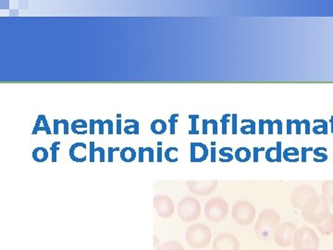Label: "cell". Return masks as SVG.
I'll return each instance as SVG.
<instances>
[{"instance_id":"cell-34","label":"cell","mask_w":333,"mask_h":250,"mask_svg":"<svg viewBox=\"0 0 333 250\" xmlns=\"http://www.w3.org/2000/svg\"><path fill=\"white\" fill-rule=\"evenodd\" d=\"M232 117V114H224L222 115V118L220 119L221 126H222V135L227 134V125L230 122V118Z\"/></svg>"},{"instance_id":"cell-27","label":"cell","mask_w":333,"mask_h":250,"mask_svg":"<svg viewBox=\"0 0 333 250\" xmlns=\"http://www.w3.org/2000/svg\"><path fill=\"white\" fill-rule=\"evenodd\" d=\"M155 250H185L184 245L177 241H170L155 247Z\"/></svg>"},{"instance_id":"cell-36","label":"cell","mask_w":333,"mask_h":250,"mask_svg":"<svg viewBox=\"0 0 333 250\" xmlns=\"http://www.w3.org/2000/svg\"><path fill=\"white\" fill-rule=\"evenodd\" d=\"M179 114H173L169 119V122L171 124V135H175V126L178 122Z\"/></svg>"},{"instance_id":"cell-19","label":"cell","mask_w":333,"mask_h":250,"mask_svg":"<svg viewBox=\"0 0 333 250\" xmlns=\"http://www.w3.org/2000/svg\"><path fill=\"white\" fill-rule=\"evenodd\" d=\"M72 131L75 135H86L88 124L84 119H75L72 121Z\"/></svg>"},{"instance_id":"cell-26","label":"cell","mask_w":333,"mask_h":250,"mask_svg":"<svg viewBox=\"0 0 333 250\" xmlns=\"http://www.w3.org/2000/svg\"><path fill=\"white\" fill-rule=\"evenodd\" d=\"M242 123H249L241 127V133L243 135H255L256 134V125L255 120L249 119H242Z\"/></svg>"},{"instance_id":"cell-59","label":"cell","mask_w":333,"mask_h":250,"mask_svg":"<svg viewBox=\"0 0 333 250\" xmlns=\"http://www.w3.org/2000/svg\"><path fill=\"white\" fill-rule=\"evenodd\" d=\"M330 125H331V133L333 134V115L330 117Z\"/></svg>"},{"instance_id":"cell-3","label":"cell","mask_w":333,"mask_h":250,"mask_svg":"<svg viewBox=\"0 0 333 250\" xmlns=\"http://www.w3.org/2000/svg\"><path fill=\"white\" fill-rule=\"evenodd\" d=\"M185 237L187 244H189L191 247L195 249H201L210 244L212 233L208 225L203 223H197L193 224L187 229Z\"/></svg>"},{"instance_id":"cell-16","label":"cell","mask_w":333,"mask_h":250,"mask_svg":"<svg viewBox=\"0 0 333 250\" xmlns=\"http://www.w3.org/2000/svg\"><path fill=\"white\" fill-rule=\"evenodd\" d=\"M45 131L47 133V135H51L52 134V131L48 125V119H47V117L46 115H38L37 116V119H36V124H35V127H34V130H33V135H37L38 132Z\"/></svg>"},{"instance_id":"cell-2","label":"cell","mask_w":333,"mask_h":250,"mask_svg":"<svg viewBox=\"0 0 333 250\" xmlns=\"http://www.w3.org/2000/svg\"><path fill=\"white\" fill-rule=\"evenodd\" d=\"M280 214L271 208H266L258 216L255 225L256 237L262 241H268L273 237L276 228L280 225Z\"/></svg>"},{"instance_id":"cell-22","label":"cell","mask_w":333,"mask_h":250,"mask_svg":"<svg viewBox=\"0 0 333 250\" xmlns=\"http://www.w3.org/2000/svg\"><path fill=\"white\" fill-rule=\"evenodd\" d=\"M48 149L44 147H37L33 151V159L36 162H45L48 159Z\"/></svg>"},{"instance_id":"cell-8","label":"cell","mask_w":333,"mask_h":250,"mask_svg":"<svg viewBox=\"0 0 333 250\" xmlns=\"http://www.w3.org/2000/svg\"><path fill=\"white\" fill-rule=\"evenodd\" d=\"M297 230V227L289 221H284L280 223V225L276 228L274 232V241L280 247H289L292 244V238L294 232Z\"/></svg>"},{"instance_id":"cell-51","label":"cell","mask_w":333,"mask_h":250,"mask_svg":"<svg viewBox=\"0 0 333 250\" xmlns=\"http://www.w3.org/2000/svg\"><path fill=\"white\" fill-rule=\"evenodd\" d=\"M273 122L278 126V135H282V121L280 119H275Z\"/></svg>"},{"instance_id":"cell-53","label":"cell","mask_w":333,"mask_h":250,"mask_svg":"<svg viewBox=\"0 0 333 250\" xmlns=\"http://www.w3.org/2000/svg\"><path fill=\"white\" fill-rule=\"evenodd\" d=\"M97 152L99 153V156H100V159H99L100 162H105V149H104V148L98 147Z\"/></svg>"},{"instance_id":"cell-49","label":"cell","mask_w":333,"mask_h":250,"mask_svg":"<svg viewBox=\"0 0 333 250\" xmlns=\"http://www.w3.org/2000/svg\"><path fill=\"white\" fill-rule=\"evenodd\" d=\"M209 124L213 126V135H218V121L216 119H209Z\"/></svg>"},{"instance_id":"cell-33","label":"cell","mask_w":333,"mask_h":250,"mask_svg":"<svg viewBox=\"0 0 333 250\" xmlns=\"http://www.w3.org/2000/svg\"><path fill=\"white\" fill-rule=\"evenodd\" d=\"M200 118V116L198 114H190L189 115V119L192 121V129L189 131V135H199V131L197 129V119Z\"/></svg>"},{"instance_id":"cell-50","label":"cell","mask_w":333,"mask_h":250,"mask_svg":"<svg viewBox=\"0 0 333 250\" xmlns=\"http://www.w3.org/2000/svg\"><path fill=\"white\" fill-rule=\"evenodd\" d=\"M203 135H208V124H209V120L208 119H203Z\"/></svg>"},{"instance_id":"cell-12","label":"cell","mask_w":333,"mask_h":250,"mask_svg":"<svg viewBox=\"0 0 333 250\" xmlns=\"http://www.w3.org/2000/svg\"><path fill=\"white\" fill-rule=\"evenodd\" d=\"M218 181H188L187 185L191 193L197 196H208L217 188Z\"/></svg>"},{"instance_id":"cell-31","label":"cell","mask_w":333,"mask_h":250,"mask_svg":"<svg viewBox=\"0 0 333 250\" xmlns=\"http://www.w3.org/2000/svg\"><path fill=\"white\" fill-rule=\"evenodd\" d=\"M327 149L324 147H317L314 149V161L315 162H325L327 160Z\"/></svg>"},{"instance_id":"cell-28","label":"cell","mask_w":333,"mask_h":250,"mask_svg":"<svg viewBox=\"0 0 333 250\" xmlns=\"http://www.w3.org/2000/svg\"><path fill=\"white\" fill-rule=\"evenodd\" d=\"M314 123H321L320 125H315L313 127V133L315 135H327V121L325 119H315Z\"/></svg>"},{"instance_id":"cell-54","label":"cell","mask_w":333,"mask_h":250,"mask_svg":"<svg viewBox=\"0 0 333 250\" xmlns=\"http://www.w3.org/2000/svg\"><path fill=\"white\" fill-rule=\"evenodd\" d=\"M157 158H156V161L157 162H161L162 161V159H163V150H162V148L161 147H158L157 149Z\"/></svg>"},{"instance_id":"cell-17","label":"cell","mask_w":333,"mask_h":250,"mask_svg":"<svg viewBox=\"0 0 333 250\" xmlns=\"http://www.w3.org/2000/svg\"><path fill=\"white\" fill-rule=\"evenodd\" d=\"M316 228L318 232L321 233L322 235H330L333 233V214L329 213L327 218L323 220L320 223L316 225Z\"/></svg>"},{"instance_id":"cell-1","label":"cell","mask_w":333,"mask_h":250,"mask_svg":"<svg viewBox=\"0 0 333 250\" xmlns=\"http://www.w3.org/2000/svg\"><path fill=\"white\" fill-rule=\"evenodd\" d=\"M329 214V203L323 196H315L303 203L301 215L303 220L317 225Z\"/></svg>"},{"instance_id":"cell-6","label":"cell","mask_w":333,"mask_h":250,"mask_svg":"<svg viewBox=\"0 0 333 250\" xmlns=\"http://www.w3.org/2000/svg\"><path fill=\"white\" fill-rule=\"evenodd\" d=\"M205 215L211 222H220L229 213V205L224 198L214 197L206 203Z\"/></svg>"},{"instance_id":"cell-47","label":"cell","mask_w":333,"mask_h":250,"mask_svg":"<svg viewBox=\"0 0 333 250\" xmlns=\"http://www.w3.org/2000/svg\"><path fill=\"white\" fill-rule=\"evenodd\" d=\"M96 123L98 124L99 127V135H104V130H105V121H103L102 119H96Z\"/></svg>"},{"instance_id":"cell-23","label":"cell","mask_w":333,"mask_h":250,"mask_svg":"<svg viewBox=\"0 0 333 250\" xmlns=\"http://www.w3.org/2000/svg\"><path fill=\"white\" fill-rule=\"evenodd\" d=\"M125 123H131L125 126L124 133L126 135H139L140 132V124L136 119H125Z\"/></svg>"},{"instance_id":"cell-20","label":"cell","mask_w":333,"mask_h":250,"mask_svg":"<svg viewBox=\"0 0 333 250\" xmlns=\"http://www.w3.org/2000/svg\"><path fill=\"white\" fill-rule=\"evenodd\" d=\"M119 157H120L121 161H124V162H132V161H135V159H136V151L133 148L126 147L124 149L120 150Z\"/></svg>"},{"instance_id":"cell-30","label":"cell","mask_w":333,"mask_h":250,"mask_svg":"<svg viewBox=\"0 0 333 250\" xmlns=\"http://www.w3.org/2000/svg\"><path fill=\"white\" fill-rule=\"evenodd\" d=\"M178 153V148L171 147L164 152V157L169 162H177L179 160Z\"/></svg>"},{"instance_id":"cell-9","label":"cell","mask_w":333,"mask_h":250,"mask_svg":"<svg viewBox=\"0 0 333 250\" xmlns=\"http://www.w3.org/2000/svg\"><path fill=\"white\" fill-rule=\"evenodd\" d=\"M315 196H316V191L313 186L302 185L293 189L291 192L290 199L293 208H301L303 203Z\"/></svg>"},{"instance_id":"cell-38","label":"cell","mask_w":333,"mask_h":250,"mask_svg":"<svg viewBox=\"0 0 333 250\" xmlns=\"http://www.w3.org/2000/svg\"><path fill=\"white\" fill-rule=\"evenodd\" d=\"M237 119H238L237 114H232V135H237Z\"/></svg>"},{"instance_id":"cell-4","label":"cell","mask_w":333,"mask_h":250,"mask_svg":"<svg viewBox=\"0 0 333 250\" xmlns=\"http://www.w3.org/2000/svg\"><path fill=\"white\" fill-rule=\"evenodd\" d=\"M292 244L295 250H318L319 237L310 227H300L294 232Z\"/></svg>"},{"instance_id":"cell-14","label":"cell","mask_w":333,"mask_h":250,"mask_svg":"<svg viewBox=\"0 0 333 250\" xmlns=\"http://www.w3.org/2000/svg\"><path fill=\"white\" fill-rule=\"evenodd\" d=\"M87 149L86 144L83 142H78V143L73 144L72 147L70 148L69 155L72 161L75 162H84L87 160V157L85 154V150Z\"/></svg>"},{"instance_id":"cell-25","label":"cell","mask_w":333,"mask_h":250,"mask_svg":"<svg viewBox=\"0 0 333 250\" xmlns=\"http://www.w3.org/2000/svg\"><path fill=\"white\" fill-rule=\"evenodd\" d=\"M151 131L155 135H163L166 131V123L163 119H157L152 121Z\"/></svg>"},{"instance_id":"cell-5","label":"cell","mask_w":333,"mask_h":250,"mask_svg":"<svg viewBox=\"0 0 333 250\" xmlns=\"http://www.w3.org/2000/svg\"><path fill=\"white\" fill-rule=\"evenodd\" d=\"M232 215V219L237 224L247 226L256 219V208L252 203L240 200L233 205Z\"/></svg>"},{"instance_id":"cell-39","label":"cell","mask_w":333,"mask_h":250,"mask_svg":"<svg viewBox=\"0 0 333 250\" xmlns=\"http://www.w3.org/2000/svg\"><path fill=\"white\" fill-rule=\"evenodd\" d=\"M119 151V148H114V147H108V162H113L114 152Z\"/></svg>"},{"instance_id":"cell-35","label":"cell","mask_w":333,"mask_h":250,"mask_svg":"<svg viewBox=\"0 0 333 250\" xmlns=\"http://www.w3.org/2000/svg\"><path fill=\"white\" fill-rule=\"evenodd\" d=\"M60 145H61L60 142L56 141L50 147V151L52 153V162H57V153L60 150Z\"/></svg>"},{"instance_id":"cell-58","label":"cell","mask_w":333,"mask_h":250,"mask_svg":"<svg viewBox=\"0 0 333 250\" xmlns=\"http://www.w3.org/2000/svg\"><path fill=\"white\" fill-rule=\"evenodd\" d=\"M216 161V148L212 147L211 148V162Z\"/></svg>"},{"instance_id":"cell-11","label":"cell","mask_w":333,"mask_h":250,"mask_svg":"<svg viewBox=\"0 0 333 250\" xmlns=\"http://www.w3.org/2000/svg\"><path fill=\"white\" fill-rule=\"evenodd\" d=\"M154 208L158 216L163 219L171 218L175 210L173 200L165 195H157L154 197Z\"/></svg>"},{"instance_id":"cell-21","label":"cell","mask_w":333,"mask_h":250,"mask_svg":"<svg viewBox=\"0 0 333 250\" xmlns=\"http://www.w3.org/2000/svg\"><path fill=\"white\" fill-rule=\"evenodd\" d=\"M322 196L333 205V181H325L322 185Z\"/></svg>"},{"instance_id":"cell-18","label":"cell","mask_w":333,"mask_h":250,"mask_svg":"<svg viewBox=\"0 0 333 250\" xmlns=\"http://www.w3.org/2000/svg\"><path fill=\"white\" fill-rule=\"evenodd\" d=\"M300 152L294 147H289L282 151V158L288 162H297L299 161Z\"/></svg>"},{"instance_id":"cell-46","label":"cell","mask_w":333,"mask_h":250,"mask_svg":"<svg viewBox=\"0 0 333 250\" xmlns=\"http://www.w3.org/2000/svg\"><path fill=\"white\" fill-rule=\"evenodd\" d=\"M95 124H96V120H95V119H90V121H89V134H90V135H95Z\"/></svg>"},{"instance_id":"cell-43","label":"cell","mask_w":333,"mask_h":250,"mask_svg":"<svg viewBox=\"0 0 333 250\" xmlns=\"http://www.w3.org/2000/svg\"><path fill=\"white\" fill-rule=\"evenodd\" d=\"M292 124L295 125V132H296V135H301V127H302V123L299 119H293L292 120Z\"/></svg>"},{"instance_id":"cell-41","label":"cell","mask_w":333,"mask_h":250,"mask_svg":"<svg viewBox=\"0 0 333 250\" xmlns=\"http://www.w3.org/2000/svg\"><path fill=\"white\" fill-rule=\"evenodd\" d=\"M301 123L304 125V133H305V135H310L311 127H310L309 120L308 119H303V120H301Z\"/></svg>"},{"instance_id":"cell-57","label":"cell","mask_w":333,"mask_h":250,"mask_svg":"<svg viewBox=\"0 0 333 250\" xmlns=\"http://www.w3.org/2000/svg\"><path fill=\"white\" fill-rule=\"evenodd\" d=\"M117 135H121V119H120V118H118V119H117Z\"/></svg>"},{"instance_id":"cell-56","label":"cell","mask_w":333,"mask_h":250,"mask_svg":"<svg viewBox=\"0 0 333 250\" xmlns=\"http://www.w3.org/2000/svg\"><path fill=\"white\" fill-rule=\"evenodd\" d=\"M265 120L259 119V135H264V127H265Z\"/></svg>"},{"instance_id":"cell-32","label":"cell","mask_w":333,"mask_h":250,"mask_svg":"<svg viewBox=\"0 0 333 250\" xmlns=\"http://www.w3.org/2000/svg\"><path fill=\"white\" fill-rule=\"evenodd\" d=\"M232 149L230 147H223L222 149H220V161L221 162H230L233 160V155H232Z\"/></svg>"},{"instance_id":"cell-52","label":"cell","mask_w":333,"mask_h":250,"mask_svg":"<svg viewBox=\"0 0 333 250\" xmlns=\"http://www.w3.org/2000/svg\"><path fill=\"white\" fill-rule=\"evenodd\" d=\"M254 162H257L258 161V158H259V151L263 150V149H259V148H254Z\"/></svg>"},{"instance_id":"cell-42","label":"cell","mask_w":333,"mask_h":250,"mask_svg":"<svg viewBox=\"0 0 333 250\" xmlns=\"http://www.w3.org/2000/svg\"><path fill=\"white\" fill-rule=\"evenodd\" d=\"M265 123L268 124V135H273L274 133V122L273 120L271 119H266Z\"/></svg>"},{"instance_id":"cell-40","label":"cell","mask_w":333,"mask_h":250,"mask_svg":"<svg viewBox=\"0 0 333 250\" xmlns=\"http://www.w3.org/2000/svg\"><path fill=\"white\" fill-rule=\"evenodd\" d=\"M309 151H314V149L312 147H310V148L303 147L302 148V161L303 162H306V156H307V152H309Z\"/></svg>"},{"instance_id":"cell-44","label":"cell","mask_w":333,"mask_h":250,"mask_svg":"<svg viewBox=\"0 0 333 250\" xmlns=\"http://www.w3.org/2000/svg\"><path fill=\"white\" fill-rule=\"evenodd\" d=\"M60 119H54L53 134L54 135H59L60 134Z\"/></svg>"},{"instance_id":"cell-7","label":"cell","mask_w":333,"mask_h":250,"mask_svg":"<svg viewBox=\"0 0 333 250\" xmlns=\"http://www.w3.org/2000/svg\"><path fill=\"white\" fill-rule=\"evenodd\" d=\"M178 216L185 222H192L197 220L201 214V204L195 197H187L178 204Z\"/></svg>"},{"instance_id":"cell-24","label":"cell","mask_w":333,"mask_h":250,"mask_svg":"<svg viewBox=\"0 0 333 250\" xmlns=\"http://www.w3.org/2000/svg\"><path fill=\"white\" fill-rule=\"evenodd\" d=\"M252 157L249 149L245 147H240L235 151V159L239 162H247Z\"/></svg>"},{"instance_id":"cell-13","label":"cell","mask_w":333,"mask_h":250,"mask_svg":"<svg viewBox=\"0 0 333 250\" xmlns=\"http://www.w3.org/2000/svg\"><path fill=\"white\" fill-rule=\"evenodd\" d=\"M209 155L208 147L200 142H194L190 145L191 162H203Z\"/></svg>"},{"instance_id":"cell-15","label":"cell","mask_w":333,"mask_h":250,"mask_svg":"<svg viewBox=\"0 0 333 250\" xmlns=\"http://www.w3.org/2000/svg\"><path fill=\"white\" fill-rule=\"evenodd\" d=\"M281 142H277L276 147L268 148L266 151V160L268 162H281L282 153H281Z\"/></svg>"},{"instance_id":"cell-55","label":"cell","mask_w":333,"mask_h":250,"mask_svg":"<svg viewBox=\"0 0 333 250\" xmlns=\"http://www.w3.org/2000/svg\"><path fill=\"white\" fill-rule=\"evenodd\" d=\"M291 126H292V120L287 119V135H291V133H292Z\"/></svg>"},{"instance_id":"cell-45","label":"cell","mask_w":333,"mask_h":250,"mask_svg":"<svg viewBox=\"0 0 333 250\" xmlns=\"http://www.w3.org/2000/svg\"><path fill=\"white\" fill-rule=\"evenodd\" d=\"M60 124H63V127H64V135L65 136H67V135H69V121L67 120V119H60Z\"/></svg>"},{"instance_id":"cell-48","label":"cell","mask_w":333,"mask_h":250,"mask_svg":"<svg viewBox=\"0 0 333 250\" xmlns=\"http://www.w3.org/2000/svg\"><path fill=\"white\" fill-rule=\"evenodd\" d=\"M105 124H107V126H108V135H112L113 134V122H112V120L109 119H106Z\"/></svg>"},{"instance_id":"cell-10","label":"cell","mask_w":333,"mask_h":250,"mask_svg":"<svg viewBox=\"0 0 333 250\" xmlns=\"http://www.w3.org/2000/svg\"><path fill=\"white\" fill-rule=\"evenodd\" d=\"M239 239L230 232H222L218 234L213 240L214 250H240Z\"/></svg>"},{"instance_id":"cell-29","label":"cell","mask_w":333,"mask_h":250,"mask_svg":"<svg viewBox=\"0 0 333 250\" xmlns=\"http://www.w3.org/2000/svg\"><path fill=\"white\" fill-rule=\"evenodd\" d=\"M138 155H139V162H143L144 161V154L148 153V161L149 162H154V149L150 147L147 148H143V147H139L138 149Z\"/></svg>"},{"instance_id":"cell-37","label":"cell","mask_w":333,"mask_h":250,"mask_svg":"<svg viewBox=\"0 0 333 250\" xmlns=\"http://www.w3.org/2000/svg\"><path fill=\"white\" fill-rule=\"evenodd\" d=\"M98 151V148H95V143L94 141L89 143V161L95 162V153Z\"/></svg>"}]
</instances>
